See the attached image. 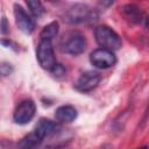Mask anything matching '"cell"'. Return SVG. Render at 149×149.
Listing matches in <instances>:
<instances>
[{"label":"cell","mask_w":149,"mask_h":149,"mask_svg":"<svg viewBox=\"0 0 149 149\" xmlns=\"http://www.w3.org/2000/svg\"><path fill=\"white\" fill-rule=\"evenodd\" d=\"M0 72L2 74V77H6V76H9L12 72H13V68L9 63H6V62H2L1 65H0Z\"/></svg>","instance_id":"2e32d148"},{"label":"cell","mask_w":149,"mask_h":149,"mask_svg":"<svg viewBox=\"0 0 149 149\" xmlns=\"http://www.w3.org/2000/svg\"><path fill=\"white\" fill-rule=\"evenodd\" d=\"M51 74L56 78V79H63L66 76V70L64 69V66L62 64H56L51 70H50Z\"/></svg>","instance_id":"9a60e30c"},{"label":"cell","mask_w":149,"mask_h":149,"mask_svg":"<svg viewBox=\"0 0 149 149\" xmlns=\"http://www.w3.org/2000/svg\"><path fill=\"white\" fill-rule=\"evenodd\" d=\"M90 62L92 63L93 66L98 69H108L116 63V57L113 51L104 48H99L91 52Z\"/></svg>","instance_id":"5b68a950"},{"label":"cell","mask_w":149,"mask_h":149,"mask_svg":"<svg viewBox=\"0 0 149 149\" xmlns=\"http://www.w3.org/2000/svg\"><path fill=\"white\" fill-rule=\"evenodd\" d=\"M59 48L63 52L69 55H80L86 49L85 37L77 31H69L63 35L59 42Z\"/></svg>","instance_id":"3957f363"},{"label":"cell","mask_w":149,"mask_h":149,"mask_svg":"<svg viewBox=\"0 0 149 149\" xmlns=\"http://www.w3.org/2000/svg\"><path fill=\"white\" fill-rule=\"evenodd\" d=\"M137 149H148V147L144 146V147H141V148H137Z\"/></svg>","instance_id":"ffe728a7"},{"label":"cell","mask_w":149,"mask_h":149,"mask_svg":"<svg viewBox=\"0 0 149 149\" xmlns=\"http://www.w3.org/2000/svg\"><path fill=\"white\" fill-rule=\"evenodd\" d=\"M144 26H146V28L147 29H149V15L146 17V20H144Z\"/></svg>","instance_id":"d6986e66"},{"label":"cell","mask_w":149,"mask_h":149,"mask_svg":"<svg viewBox=\"0 0 149 149\" xmlns=\"http://www.w3.org/2000/svg\"><path fill=\"white\" fill-rule=\"evenodd\" d=\"M36 106L33 100H23L14 111L13 119L19 125L28 123L35 115Z\"/></svg>","instance_id":"52a82bcc"},{"label":"cell","mask_w":149,"mask_h":149,"mask_svg":"<svg viewBox=\"0 0 149 149\" xmlns=\"http://www.w3.org/2000/svg\"><path fill=\"white\" fill-rule=\"evenodd\" d=\"M43 140L44 139L42 136H40L35 130H33L31 133L27 134L24 137L21 139L17 147L19 149H38Z\"/></svg>","instance_id":"8fae6325"},{"label":"cell","mask_w":149,"mask_h":149,"mask_svg":"<svg viewBox=\"0 0 149 149\" xmlns=\"http://www.w3.org/2000/svg\"><path fill=\"white\" fill-rule=\"evenodd\" d=\"M40 136H42L43 139L55 135L58 130H59V125L55 121H51L49 119H41L38 121V123L36 125L35 129H34Z\"/></svg>","instance_id":"9c48e42d"},{"label":"cell","mask_w":149,"mask_h":149,"mask_svg":"<svg viewBox=\"0 0 149 149\" xmlns=\"http://www.w3.org/2000/svg\"><path fill=\"white\" fill-rule=\"evenodd\" d=\"M44 149H65V148L58 147V146H49V147H47V148H44Z\"/></svg>","instance_id":"ac0fdd59"},{"label":"cell","mask_w":149,"mask_h":149,"mask_svg":"<svg viewBox=\"0 0 149 149\" xmlns=\"http://www.w3.org/2000/svg\"><path fill=\"white\" fill-rule=\"evenodd\" d=\"M101 80V76L97 71H86L74 83V88L79 92H90L94 90Z\"/></svg>","instance_id":"8992f818"},{"label":"cell","mask_w":149,"mask_h":149,"mask_svg":"<svg viewBox=\"0 0 149 149\" xmlns=\"http://www.w3.org/2000/svg\"><path fill=\"white\" fill-rule=\"evenodd\" d=\"M8 31H9V26L7 23V19L5 16H2V19H1V33L5 35Z\"/></svg>","instance_id":"e0dca14e"},{"label":"cell","mask_w":149,"mask_h":149,"mask_svg":"<svg viewBox=\"0 0 149 149\" xmlns=\"http://www.w3.org/2000/svg\"><path fill=\"white\" fill-rule=\"evenodd\" d=\"M94 37L97 43L107 50L114 51L121 48L122 41L121 37L109 27L107 26H99L94 29Z\"/></svg>","instance_id":"7a4b0ae2"},{"label":"cell","mask_w":149,"mask_h":149,"mask_svg":"<svg viewBox=\"0 0 149 149\" xmlns=\"http://www.w3.org/2000/svg\"><path fill=\"white\" fill-rule=\"evenodd\" d=\"M36 58L38 61V64L48 71H50L57 64L52 48V41L40 40L36 50Z\"/></svg>","instance_id":"277c9868"},{"label":"cell","mask_w":149,"mask_h":149,"mask_svg":"<svg viewBox=\"0 0 149 149\" xmlns=\"http://www.w3.org/2000/svg\"><path fill=\"white\" fill-rule=\"evenodd\" d=\"M57 34H58V22L52 21L42 29V31L40 34V40L52 41L57 36Z\"/></svg>","instance_id":"4fadbf2b"},{"label":"cell","mask_w":149,"mask_h":149,"mask_svg":"<svg viewBox=\"0 0 149 149\" xmlns=\"http://www.w3.org/2000/svg\"><path fill=\"white\" fill-rule=\"evenodd\" d=\"M27 6H28L30 13L33 14V16H35V17H41L44 14V12H45L43 5L40 1H37V0L27 1Z\"/></svg>","instance_id":"5bb4252c"},{"label":"cell","mask_w":149,"mask_h":149,"mask_svg":"<svg viewBox=\"0 0 149 149\" xmlns=\"http://www.w3.org/2000/svg\"><path fill=\"white\" fill-rule=\"evenodd\" d=\"M122 12H123L125 16H126L129 21H132V22H134V23H139V22H141V20H142V12H141V9H140L136 5L128 3V5L123 6Z\"/></svg>","instance_id":"7c38bea8"},{"label":"cell","mask_w":149,"mask_h":149,"mask_svg":"<svg viewBox=\"0 0 149 149\" xmlns=\"http://www.w3.org/2000/svg\"><path fill=\"white\" fill-rule=\"evenodd\" d=\"M98 17L99 14L97 9L86 3H74L69 7L63 15V20L70 24L94 23L95 21H98Z\"/></svg>","instance_id":"6da1fadb"},{"label":"cell","mask_w":149,"mask_h":149,"mask_svg":"<svg viewBox=\"0 0 149 149\" xmlns=\"http://www.w3.org/2000/svg\"><path fill=\"white\" fill-rule=\"evenodd\" d=\"M14 16L16 24L19 29L24 34H31L35 29V21L31 19V16L23 9L22 6L15 3L14 5Z\"/></svg>","instance_id":"ba28073f"},{"label":"cell","mask_w":149,"mask_h":149,"mask_svg":"<svg viewBox=\"0 0 149 149\" xmlns=\"http://www.w3.org/2000/svg\"><path fill=\"white\" fill-rule=\"evenodd\" d=\"M77 118V111L73 106L64 105L56 109L55 119L61 123H70Z\"/></svg>","instance_id":"30bf717a"}]
</instances>
